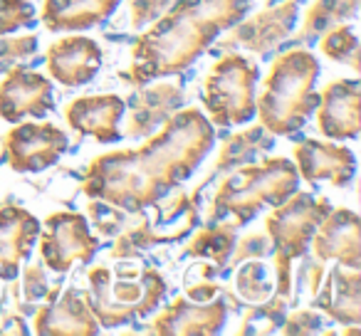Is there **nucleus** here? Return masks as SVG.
I'll list each match as a JSON object with an SVG mask.
<instances>
[{"mask_svg": "<svg viewBox=\"0 0 361 336\" xmlns=\"http://www.w3.org/2000/svg\"><path fill=\"white\" fill-rule=\"evenodd\" d=\"M116 6L119 0H45L42 25L50 32L87 30L104 23Z\"/></svg>", "mask_w": 361, "mask_h": 336, "instance_id": "nucleus-23", "label": "nucleus"}, {"mask_svg": "<svg viewBox=\"0 0 361 336\" xmlns=\"http://www.w3.org/2000/svg\"><path fill=\"white\" fill-rule=\"evenodd\" d=\"M216 131L201 109H178L144 146L102 154L87 166L82 193L126 213L176 191L211 151Z\"/></svg>", "mask_w": 361, "mask_h": 336, "instance_id": "nucleus-1", "label": "nucleus"}, {"mask_svg": "<svg viewBox=\"0 0 361 336\" xmlns=\"http://www.w3.org/2000/svg\"><path fill=\"white\" fill-rule=\"evenodd\" d=\"M23 290H25V299L27 301H35V299H40V297H45V292H47L45 267L27 265L25 267V277H23Z\"/></svg>", "mask_w": 361, "mask_h": 336, "instance_id": "nucleus-35", "label": "nucleus"}, {"mask_svg": "<svg viewBox=\"0 0 361 336\" xmlns=\"http://www.w3.org/2000/svg\"><path fill=\"white\" fill-rule=\"evenodd\" d=\"M317 126L326 139H359L361 85L359 80H336L324 87L317 101Z\"/></svg>", "mask_w": 361, "mask_h": 336, "instance_id": "nucleus-15", "label": "nucleus"}, {"mask_svg": "<svg viewBox=\"0 0 361 336\" xmlns=\"http://www.w3.org/2000/svg\"><path fill=\"white\" fill-rule=\"evenodd\" d=\"M319 70V60L300 45L285 50L272 62L255 99V114L260 116L262 129L272 136H290L307 124L319 101L314 92Z\"/></svg>", "mask_w": 361, "mask_h": 336, "instance_id": "nucleus-3", "label": "nucleus"}, {"mask_svg": "<svg viewBox=\"0 0 361 336\" xmlns=\"http://www.w3.org/2000/svg\"><path fill=\"white\" fill-rule=\"evenodd\" d=\"M322 287V285H319ZM314 306H319L329 319L339 324L356 326L361 321V275L354 267H334L329 280L314 294Z\"/></svg>", "mask_w": 361, "mask_h": 336, "instance_id": "nucleus-22", "label": "nucleus"}, {"mask_svg": "<svg viewBox=\"0 0 361 336\" xmlns=\"http://www.w3.org/2000/svg\"><path fill=\"white\" fill-rule=\"evenodd\" d=\"M272 252V242L267 237V232H252V235H245L240 242H235L233 247V262L240 265L243 260H265Z\"/></svg>", "mask_w": 361, "mask_h": 336, "instance_id": "nucleus-32", "label": "nucleus"}, {"mask_svg": "<svg viewBox=\"0 0 361 336\" xmlns=\"http://www.w3.org/2000/svg\"><path fill=\"white\" fill-rule=\"evenodd\" d=\"M302 260H305V265L300 267V282L305 285V292L317 294V290H319V285H322V275H324V262L307 260L305 255H302Z\"/></svg>", "mask_w": 361, "mask_h": 336, "instance_id": "nucleus-36", "label": "nucleus"}, {"mask_svg": "<svg viewBox=\"0 0 361 336\" xmlns=\"http://www.w3.org/2000/svg\"><path fill=\"white\" fill-rule=\"evenodd\" d=\"M312 250L319 262L336 260L344 267H361V218L349 208H331L317 225Z\"/></svg>", "mask_w": 361, "mask_h": 336, "instance_id": "nucleus-14", "label": "nucleus"}, {"mask_svg": "<svg viewBox=\"0 0 361 336\" xmlns=\"http://www.w3.org/2000/svg\"><path fill=\"white\" fill-rule=\"evenodd\" d=\"M297 11H300V0H285L280 6L257 13L250 20L245 23L238 20L218 47L223 52L250 50L262 57L270 55L285 37H290L297 20Z\"/></svg>", "mask_w": 361, "mask_h": 336, "instance_id": "nucleus-12", "label": "nucleus"}, {"mask_svg": "<svg viewBox=\"0 0 361 336\" xmlns=\"http://www.w3.org/2000/svg\"><path fill=\"white\" fill-rule=\"evenodd\" d=\"M361 0H314V6L307 11L302 32L297 35L300 42H312L314 37L324 35L334 25H341L344 20H351L359 11Z\"/></svg>", "mask_w": 361, "mask_h": 336, "instance_id": "nucleus-25", "label": "nucleus"}, {"mask_svg": "<svg viewBox=\"0 0 361 336\" xmlns=\"http://www.w3.org/2000/svg\"><path fill=\"white\" fill-rule=\"evenodd\" d=\"M238 225L233 220H213L188 242V247L183 250L186 257H203V260H213L223 270V265H228L233 255V247L238 242Z\"/></svg>", "mask_w": 361, "mask_h": 336, "instance_id": "nucleus-24", "label": "nucleus"}, {"mask_svg": "<svg viewBox=\"0 0 361 336\" xmlns=\"http://www.w3.org/2000/svg\"><path fill=\"white\" fill-rule=\"evenodd\" d=\"M329 211L331 203L326 198L314 201L310 193L295 191L267 216L265 232L272 242V252H275L277 294L285 299H290L292 294V262L307 255L317 225L324 220Z\"/></svg>", "mask_w": 361, "mask_h": 336, "instance_id": "nucleus-6", "label": "nucleus"}, {"mask_svg": "<svg viewBox=\"0 0 361 336\" xmlns=\"http://www.w3.org/2000/svg\"><path fill=\"white\" fill-rule=\"evenodd\" d=\"M67 134L60 126L50 124H25L13 126L3 139V156L8 166L18 173H35L55 166L67 151Z\"/></svg>", "mask_w": 361, "mask_h": 336, "instance_id": "nucleus-10", "label": "nucleus"}, {"mask_svg": "<svg viewBox=\"0 0 361 336\" xmlns=\"http://www.w3.org/2000/svg\"><path fill=\"white\" fill-rule=\"evenodd\" d=\"M260 67L245 55L223 52L203 82V106L216 126H238L255 116V82Z\"/></svg>", "mask_w": 361, "mask_h": 336, "instance_id": "nucleus-8", "label": "nucleus"}, {"mask_svg": "<svg viewBox=\"0 0 361 336\" xmlns=\"http://www.w3.org/2000/svg\"><path fill=\"white\" fill-rule=\"evenodd\" d=\"M52 111V82L20 62L0 82V119L18 124L25 116H45Z\"/></svg>", "mask_w": 361, "mask_h": 336, "instance_id": "nucleus-13", "label": "nucleus"}, {"mask_svg": "<svg viewBox=\"0 0 361 336\" xmlns=\"http://www.w3.org/2000/svg\"><path fill=\"white\" fill-rule=\"evenodd\" d=\"M35 23V6L30 0H0V37Z\"/></svg>", "mask_w": 361, "mask_h": 336, "instance_id": "nucleus-30", "label": "nucleus"}, {"mask_svg": "<svg viewBox=\"0 0 361 336\" xmlns=\"http://www.w3.org/2000/svg\"><path fill=\"white\" fill-rule=\"evenodd\" d=\"M99 240L90 232V220L80 213L62 211L45 220L40 237V255L47 270L67 272L75 262H92Z\"/></svg>", "mask_w": 361, "mask_h": 336, "instance_id": "nucleus-9", "label": "nucleus"}, {"mask_svg": "<svg viewBox=\"0 0 361 336\" xmlns=\"http://www.w3.org/2000/svg\"><path fill=\"white\" fill-rule=\"evenodd\" d=\"M198 225V198L176 193L169 201L151 203V216L144 211L124 213L121 230L116 232L111 257L114 260H134L144 250L166 242H178Z\"/></svg>", "mask_w": 361, "mask_h": 336, "instance_id": "nucleus-7", "label": "nucleus"}, {"mask_svg": "<svg viewBox=\"0 0 361 336\" xmlns=\"http://www.w3.org/2000/svg\"><path fill=\"white\" fill-rule=\"evenodd\" d=\"M267 149H272V134L262 129V126H250V129L226 139V144L221 146L216 168L218 171H233L238 166L250 163L260 151Z\"/></svg>", "mask_w": 361, "mask_h": 336, "instance_id": "nucleus-26", "label": "nucleus"}, {"mask_svg": "<svg viewBox=\"0 0 361 336\" xmlns=\"http://www.w3.org/2000/svg\"><path fill=\"white\" fill-rule=\"evenodd\" d=\"M282 324H285L282 326L285 334H314V331H319V326H322V316L312 309H300V311H295V314L287 316Z\"/></svg>", "mask_w": 361, "mask_h": 336, "instance_id": "nucleus-34", "label": "nucleus"}, {"mask_svg": "<svg viewBox=\"0 0 361 336\" xmlns=\"http://www.w3.org/2000/svg\"><path fill=\"white\" fill-rule=\"evenodd\" d=\"M87 299L99 326L129 324L134 316H149L166 297V280L156 267L116 265L92 267L87 272Z\"/></svg>", "mask_w": 361, "mask_h": 336, "instance_id": "nucleus-4", "label": "nucleus"}, {"mask_svg": "<svg viewBox=\"0 0 361 336\" xmlns=\"http://www.w3.org/2000/svg\"><path fill=\"white\" fill-rule=\"evenodd\" d=\"M183 89L180 85H141L136 87V92L126 101L129 109V121L126 129L121 131V136L126 139H144L151 136L169 116H173L176 111L183 106Z\"/></svg>", "mask_w": 361, "mask_h": 336, "instance_id": "nucleus-17", "label": "nucleus"}, {"mask_svg": "<svg viewBox=\"0 0 361 336\" xmlns=\"http://www.w3.org/2000/svg\"><path fill=\"white\" fill-rule=\"evenodd\" d=\"M221 287L213 285V282H201V285H191L186 290V297L193 301H208V299H216L221 294Z\"/></svg>", "mask_w": 361, "mask_h": 336, "instance_id": "nucleus-37", "label": "nucleus"}, {"mask_svg": "<svg viewBox=\"0 0 361 336\" xmlns=\"http://www.w3.org/2000/svg\"><path fill=\"white\" fill-rule=\"evenodd\" d=\"M285 297L275 294L270 299L267 297L265 301H257V304H250L243 314V321L238 326V334H272L282 326L285 321V309H287Z\"/></svg>", "mask_w": 361, "mask_h": 336, "instance_id": "nucleus-27", "label": "nucleus"}, {"mask_svg": "<svg viewBox=\"0 0 361 336\" xmlns=\"http://www.w3.org/2000/svg\"><path fill=\"white\" fill-rule=\"evenodd\" d=\"M40 235V220L16 203L0 206V280H16Z\"/></svg>", "mask_w": 361, "mask_h": 336, "instance_id": "nucleus-21", "label": "nucleus"}, {"mask_svg": "<svg viewBox=\"0 0 361 336\" xmlns=\"http://www.w3.org/2000/svg\"><path fill=\"white\" fill-rule=\"evenodd\" d=\"M47 304L37 309L32 329L35 334L47 336H94L99 334V321H97L94 311L87 299V292L70 287L62 290L57 287H47L45 292Z\"/></svg>", "mask_w": 361, "mask_h": 336, "instance_id": "nucleus-11", "label": "nucleus"}, {"mask_svg": "<svg viewBox=\"0 0 361 336\" xmlns=\"http://www.w3.org/2000/svg\"><path fill=\"white\" fill-rule=\"evenodd\" d=\"M228 306L223 299L193 301L188 297H178L169 304L151 324L146 326L149 334H218L226 321Z\"/></svg>", "mask_w": 361, "mask_h": 336, "instance_id": "nucleus-19", "label": "nucleus"}, {"mask_svg": "<svg viewBox=\"0 0 361 336\" xmlns=\"http://www.w3.org/2000/svg\"><path fill=\"white\" fill-rule=\"evenodd\" d=\"M297 173L310 186L329 181L331 186L344 188L354 178L356 158L346 146H334L326 141L305 139L295 146Z\"/></svg>", "mask_w": 361, "mask_h": 336, "instance_id": "nucleus-18", "label": "nucleus"}, {"mask_svg": "<svg viewBox=\"0 0 361 336\" xmlns=\"http://www.w3.org/2000/svg\"><path fill=\"white\" fill-rule=\"evenodd\" d=\"M176 0H131V27L141 30L149 23L159 20Z\"/></svg>", "mask_w": 361, "mask_h": 336, "instance_id": "nucleus-33", "label": "nucleus"}, {"mask_svg": "<svg viewBox=\"0 0 361 336\" xmlns=\"http://www.w3.org/2000/svg\"><path fill=\"white\" fill-rule=\"evenodd\" d=\"M300 186V173L285 158H267L262 163L238 166L226 181L218 186V193L208 211V223L233 218L238 228L250 223L262 208L280 206Z\"/></svg>", "mask_w": 361, "mask_h": 336, "instance_id": "nucleus-5", "label": "nucleus"}, {"mask_svg": "<svg viewBox=\"0 0 361 336\" xmlns=\"http://www.w3.org/2000/svg\"><path fill=\"white\" fill-rule=\"evenodd\" d=\"M250 0H176L131 50L119 80L131 87L156 82L191 67L221 32L243 20Z\"/></svg>", "mask_w": 361, "mask_h": 336, "instance_id": "nucleus-2", "label": "nucleus"}, {"mask_svg": "<svg viewBox=\"0 0 361 336\" xmlns=\"http://www.w3.org/2000/svg\"><path fill=\"white\" fill-rule=\"evenodd\" d=\"M238 292L243 294V299L247 304H257V301H265L272 294L270 280H267V270L262 262L252 260L245 262L238 272Z\"/></svg>", "mask_w": 361, "mask_h": 336, "instance_id": "nucleus-29", "label": "nucleus"}, {"mask_svg": "<svg viewBox=\"0 0 361 336\" xmlns=\"http://www.w3.org/2000/svg\"><path fill=\"white\" fill-rule=\"evenodd\" d=\"M126 111V101L116 94L80 97L65 106V121L80 136H92L99 144H114L121 139L119 119Z\"/></svg>", "mask_w": 361, "mask_h": 336, "instance_id": "nucleus-20", "label": "nucleus"}, {"mask_svg": "<svg viewBox=\"0 0 361 336\" xmlns=\"http://www.w3.org/2000/svg\"><path fill=\"white\" fill-rule=\"evenodd\" d=\"M322 55L329 57L331 62H341V65H349L351 70L359 72V37L351 30L349 25H334L331 30H326L322 35Z\"/></svg>", "mask_w": 361, "mask_h": 336, "instance_id": "nucleus-28", "label": "nucleus"}, {"mask_svg": "<svg viewBox=\"0 0 361 336\" xmlns=\"http://www.w3.org/2000/svg\"><path fill=\"white\" fill-rule=\"evenodd\" d=\"M37 52V35H20V37H0V75L8 72L13 65L27 60Z\"/></svg>", "mask_w": 361, "mask_h": 336, "instance_id": "nucleus-31", "label": "nucleus"}, {"mask_svg": "<svg viewBox=\"0 0 361 336\" xmlns=\"http://www.w3.org/2000/svg\"><path fill=\"white\" fill-rule=\"evenodd\" d=\"M102 60H104L102 47L85 35L62 37V40L52 42L45 52V65L50 77L67 89H75V87L94 80Z\"/></svg>", "mask_w": 361, "mask_h": 336, "instance_id": "nucleus-16", "label": "nucleus"}]
</instances>
